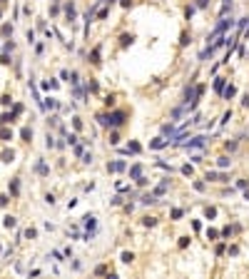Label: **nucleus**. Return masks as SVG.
I'll return each mask as SVG.
<instances>
[{
    "instance_id": "nucleus-1",
    "label": "nucleus",
    "mask_w": 249,
    "mask_h": 279,
    "mask_svg": "<svg viewBox=\"0 0 249 279\" xmlns=\"http://www.w3.org/2000/svg\"><path fill=\"white\" fill-rule=\"evenodd\" d=\"M122 122H125V112H115V115L107 117V125H115V127L122 125Z\"/></svg>"
},
{
    "instance_id": "nucleus-2",
    "label": "nucleus",
    "mask_w": 249,
    "mask_h": 279,
    "mask_svg": "<svg viewBox=\"0 0 249 279\" xmlns=\"http://www.w3.org/2000/svg\"><path fill=\"white\" fill-rule=\"evenodd\" d=\"M130 175L135 177L140 184H145V179H142V167H140V164H135V167H132V170H130Z\"/></svg>"
},
{
    "instance_id": "nucleus-3",
    "label": "nucleus",
    "mask_w": 249,
    "mask_h": 279,
    "mask_svg": "<svg viewBox=\"0 0 249 279\" xmlns=\"http://www.w3.org/2000/svg\"><path fill=\"white\" fill-rule=\"evenodd\" d=\"M107 170L110 172H120V170H125V162H112V164H107Z\"/></svg>"
},
{
    "instance_id": "nucleus-4",
    "label": "nucleus",
    "mask_w": 249,
    "mask_h": 279,
    "mask_svg": "<svg viewBox=\"0 0 249 279\" xmlns=\"http://www.w3.org/2000/svg\"><path fill=\"white\" fill-rule=\"evenodd\" d=\"M3 224H5L8 229H13V227L17 224V219H15V217H5V219H3Z\"/></svg>"
},
{
    "instance_id": "nucleus-5",
    "label": "nucleus",
    "mask_w": 249,
    "mask_h": 279,
    "mask_svg": "<svg viewBox=\"0 0 249 279\" xmlns=\"http://www.w3.org/2000/svg\"><path fill=\"white\" fill-rule=\"evenodd\" d=\"M20 135H23L25 142H30V140H32V130H30V127H23V132H20Z\"/></svg>"
},
{
    "instance_id": "nucleus-6",
    "label": "nucleus",
    "mask_w": 249,
    "mask_h": 279,
    "mask_svg": "<svg viewBox=\"0 0 249 279\" xmlns=\"http://www.w3.org/2000/svg\"><path fill=\"white\" fill-rule=\"evenodd\" d=\"M90 60H92L95 65H100V47H95V50H92V55H90Z\"/></svg>"
},
{
    "instance_id": "nucleus-7",
    "label": "nucleus",
    "mask_w": 249,
    "mask_h": 279,
    "mask_svg": "<svg viewBox=\"0 0 249 279\" xmlns=\"http://www.w3.org/2000/svg\"><path fill=\"white\" fill-rule=\"evenodd\" d=\"M0 137H3L5 142H8V140H13V130H5V127H3V130H0Z\"/></svg>"
},
{
    "instance_id": "nucleus-8",
    "label": "nucleus",
    "mask_w": 249,
    "mask_h": 279,
    "mask_svg": "<svg viewBox=\"0 0 249 279\" xmlns=\"http://www.w3.org/2000/svg\"><path fill=\"white\" fill-rule=\"evenodd\" d=\"M204 145V137H194L192 142H189V147H192V150H194V147H202Z\"/></svg>"
},
{
    "instance_id": "nucleus-9",
    "label": "nucleus",
    "mask_w": 249,
    "mask_h": 279,
    "mask_svg": "<svg viewBox=\"0 0 249 279\" xmlns=\"http://www.w3.org/2000/svg\"><path fill=\"white\" fill-rule=\"evenodd\" d=\"M234 95H237V87H232V85H229V87L224 90V97L229 100V97H234Z\"/></svg>"
},
{
    "instance_id": "nucleus-10",
    "label": "nucleus",
    "mask_w": 249,
    "mask_h": 279,
    "mask_svg": "<svg viewBox=\"0 0 249 279\" xmlns=\"http://www.w3.org/2000/svg\"><path fill=\"white\" fill-rule=\"evenodd\" d=\"M132 259H135V254H132V252H122V262H125V264H130Z\"/></svg>"
},
{
    "instance_id": "nucleus-11",
    "label": "nucleus",
    "mask_w": 249,
    "mask_h": 279,
    "mask_svg": "<svg viewBox=\"0 0 249 279\" xmlns=\"http://www.w3.org/2000/svg\"><path fill=\"white\" fill-rule=\"evenodd\" d=\"M10 192H13V194L20 192V184H17V179H13V182H10Z\"/></svg>"
},
{
    "instance_id": "nucleus-12",
    "label": "nucleus",
    "mask_w": 249,
    "mask_h": 279,
    "mask_svg": "<svg viewBox=\"0 0 249 279\" xmlns=\"http://www.w3.org/2000/svg\"><path fill=\"white\" fill-rule=\"evenodd\" d=\"M13 157H15L13 150H10V152H3V162H13Z\"/></svg>"
},
{
    "instance_id": "nucleus-13",
    "label": "nucleus",
    "mask_w": 249,
    "mask_h": 279,
    "mask_svg": "<svg viewBox=\"0 0 249 279\" xmlns=\"http://www.w3.org/2000/svg\"><path fill=\"white\" fill-rule=\"evenodd\" d=\"M37 172H40V175H47V167H45V162H37Z\"/></svg>"
},
{
    "instance_id": "nucleus-14",
    "label": "nucleus",
    "mask_w": 249,
    "mask_h": 279,
    "mask_svg": "<svg viewBox=\"0 0 249 279\" xmlns=\"http://www.w3.org/2000/svg\"><path fill=\"white\" fill-rule=\"evenodd\" d=\"M130 150H132V152H140V145H137V142H130V147H127V152H130Z\"/></svg>"
},
{
    "instance_id": "nucleus-15",
    "label": "nucleus",
    "mask_w": 249,
    "mask_h": 279,
    "mask_svg": "<svg viewBox=\"0 0 249 279\" xmlns=\"http://www.w3.org/2000/svg\"><path fill=\"white\" fill-rule=\"evenodd\" d=\"M214 90H217V92H219V90H224V80H222V77L214 82Z\"/></svg>"
},
{
    "instance_id": "nucleus-16",
    "label": "nucleus",
    "mask_w": 249,
    "mask_h": 279,
    "mask_svg": "<svg viewBox=\"0 0 249 279\" xmlns=\"http://www.w3.org/2000/svg\"><path fill=\"white\" fill-rule=\"evenodd\" d=\"M25 237H28V239H35L37 232H35V229H25Z\"/></svg>"
},
{
    "instance_id": "nucleus-17",
    "label": "nucleus",
    "mask_w": 249,
    "mask_h": 279,
    "mask_svg": "<svg viewBox=\"0 0 249 279\" xmlns=\"http://www.w3.org/2000/svg\"><path fill=\"white\" fill-rule=\"evenodd\" d=\"M3 35H13V25H3Z\"/></svg>"
},
{
    "instance_id": "nucleus-18",
    "label": "nucleus",
    "mask_w": 249,
    "mask_h": 279,
    "mask_svg": "<svg viewBox=\"0 0 249 279\" xmlns=\"http://www.w3.org/2000/svg\"><path fill=\"white\" fill-rule=\"evenodd\" d=\"M45 107H50V110H55V107H57V102H55V100H50V97H47V102H45Z\"/></svg>"
},
{
    "instance_id": "nucleus-19",
    "label": "nucleus",
    "mask_w": 249,
    "mask_h": 279,
    "mask_svg": "<svg viewBox=\"0 0 249 279\" xmlns=\"http://www.w3.org/2000/svg\"><path fill=\"white\" fill-rule=\"evenodd\" d=\"M142 222H145V224H147V227H155V219H152V217H145Z\"/></svg>"
},
{
    "instance_id": "nucleus-20",
    "label": "nucleus",
    "mask_w": 249,
    "mask_h": 279,
    "mask_svg": "<svg viewBox=\"0 0 249 279\" xmlns=\"http://www.w3.org/2000/svg\"><path fill=\"white\" fill-rule=\"evenodd\" d=\"M5 204H8V197L3 194V197H0V207H5Z\"/></svg>"
},
{
    "instance_id": "nucleus-21",
    "label": "nucleus",
    "mask_w": 249,
    "mask_h": 279,
    "mask_svg": "<svg viewBox=\"0 0 249 279\" xmlns=\"http://www.w3.org/2000/svg\"><path fill=\"white\" fill-rule=\"evenodd\" d=\"M107 279H117V274H107Z\"/></svg>"
},
{
    "instance_id": "nucleus-22",
    "label": "nucleus",
    "mask_w": 249,
    "mask_h": 279,
    "mask_svg": "<svg viewBox=\"0 0 249 279\" xmlns=\"http://www.w3.org/2000/svg\"><path fill=\"white\" fill-rule=\"evenodd\" d=\"M0 3H5V0H0Z\"/></svg>"
},
{
    "instance_id": "nucleus-23",
    "label": "nucleus",
    "mask_w": 249,
    "mask_h": 279,
    "mask_svg": "<svg viewBox=\"0 0 249 279\" xmlns=\"http://www.w3.org/2000/svg\"><path fill=\"white\" fill-rule=\"evenodd\" d=\"M0 15H3V10H0Z\"/></svg>"
}]
</instances>
